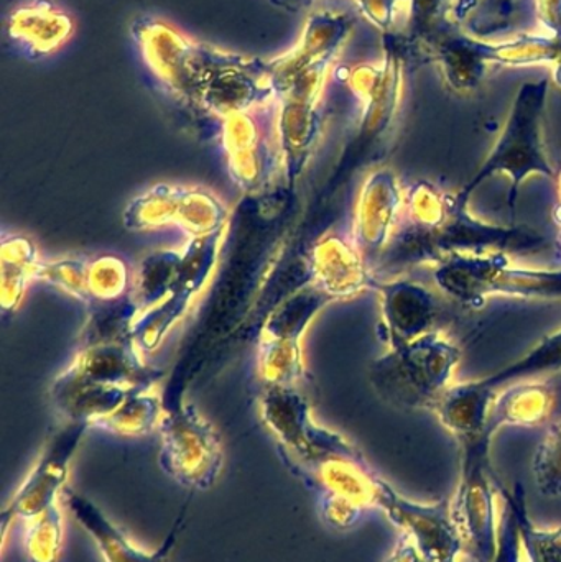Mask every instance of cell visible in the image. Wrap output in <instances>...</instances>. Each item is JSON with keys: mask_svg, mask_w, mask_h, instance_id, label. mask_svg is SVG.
<instances>
[{"mask_svg": "<svg viewBox=\"0 0 561 562\" xmlns=\"http://www.w3.org/2000/svg\"><path fill=\"white\" fill-rule=\"evenodd\" d=\"M404 226L385 249V267L440 263L457 254L539 252L547 239L527 226H496L478 220L458 194L428 183L412 188Z\"/></svg>", "mask_w": 561, "mask_h": 562, "instance_id": "1", "label": "cell"}, {"mask_svg": "<svg viewBox=\"0 0 561 562\" xmlns=\"http://www.w3.org/2000/svg\"><path fill=\"white\" fill-rule=\"evenodd\" d=\"M157 376L128 330L89 333L86 346L53 383V403L68 422L94 426L135 393L155 389Z\"/></svg>", "mask_w": 561, "mask_h": 562, "instance_id": "2", "label": "cell"}, {"mask_svg": "<svg viewBox=\"0 0 561 562\" xmlns=\"http://www.w3.org/2000/svg\"><path fill=\"white\" fill-rule=\"evenodd\" d=\"M549 86V79L520 86L514 98L509 117L493 150L487 155L480 170L457 193L463 203H470L474 191L494 175H506L510 178L507 204L510 213L514 214L517 196L527 178L532 175H542L550 180H556V171L547 157L542 132Z\"/></svg>", "mask_w": 561, "mask_h": 562, "instance_id": "3", "label": "cell"}, {"mask_svg": "<svg viewBox=\"0 0 561 562\" xmlns=\"http://www.w3.org/2000/svg\"><path fill=\"white\" fill-rule=\"evenodd\" d=\"M460 360V347L430 330L411 342L389 347V352L372 366L371 382L389 405L434 412L450 389Z\"/></svg>", "mask_w": 561, "mask_h": 562, "instance_id": "4", "label": "cell"}, {"mask_svg": "<svg viewBox=\"0 0 561 562\" xmlns=\"http://www.w3.org/2000/svg\"><path fill=\"white\" fill-rule=\"evenodd\" d=\"M352 33V20L336 10L306 15L292 48L269 59L276 102L319 105L326 82Z\"/></svg>", "mask_w": 561, "mask_h": 562, "instance_id": "5", "label": "cell"}, {"mask_svg": "<svg viewBox=\"0 0 561 562\" xmlns=\"http://www.w3.org/2000/svg\"><path fill=\"white\" fill-rule=\"evenodd\" d=\"M509 254H457L441 260L434 277L438 288L464 304L494 296L561 300V270L516 266Z\"/></svg>", "mask_w": 561, "mask_h": 562, "instance_id": "6", "label": "cell"}, {"mask_svg": "<svg viewBox=\"0 0 561 562\" xmlns=\"http://www.w3.org/2000/svg\"><path fill=\"white\" fill-rule=\"evenodd\" d=\"M560 55L557 36L520 35L509 42H490L457 26L435 45L430 58L437 59L447 85L467 94L478 89L493 65L553 66Z\"/></svg>", "mask_w": 561, "mask_h": 562, "instance_id": "7", "label": "cell"}, {"mask_svg": "<svg viewBox=\"0 0 561 562\" xmlns=\"http://www.w3.org/2000/svg\"><path fill=\"white\" fill-rule=\"evenodd\" d=\"M491 441L487 431L460 441V485L451 501L463 553L476 562L493 561L497 547V477L491 468Z\"/></svg>", "mask_w": 561, "mask_h": 562, "instance_id": "8", "label": "cell"}, {"mask_svg": "<svg viewBox=\"0 0 561 562\" xmlns=\"http://www.w3.org/2000/svg\"><path fill=\"white\" fill-rule=\"evenodd\" d=\"M290 472L318 497L319 514L335 530H349L366 510L378 507L382 479L372 472L356 448Z\"/></svg>", "mask_w": 561, "mask_h": 562, "instance_id": "9", "label": "cell"}, {"mask_svg": "<svg viewBox=\"0 0 561 562\" xmlns=\"http://www.w3.org/2000/svg\"><path fill=\"white\" fill-rule=\"evenodd\" d=\"M158 462L168 477L193 491L216 484L224 454L220 435L191 405L165 409L160 426Z\"/></svg>", "mask_w": 561, "mask_h": 562, "instance_id": "10", "label": "cell"}, {"mask_svg": "<svg viewBox=\"0 0 561 562\" xmlns=\"http://www.w3.org/2000/svg\"><path fill=\"white\" fill-rule=\"evenodd\" d=\"M333 301L329 294L310 283L273 311L259 342V372L267 386L295 389L305 372L302 337L313 317Z\"/></svg>", "mask_w": 561, "mask_h": 562, "instance_id": "11", "label": "cell"}, {"mask_svg": "<svg viewBox=\"0 0 561 562\" xmlns=\"http://www.w3.org/2000/svg\"><path fill=\"white\" fill-rule=\"evenodd\" d=\"M197 104L223 121L276 104L269 59L250 58L211 45Z\"/></svg>", "mask_w": 561, "mask_h": 562, "instance_id": "12", "label": "cell"}, {"mask_svg": "<svg viewBox=\"0 0 561 562\" xmlns=\"http://www.w3.org/2000/svg\"><path fill=\"white\" fill-rule=\"evenodd\" d=\"M132 33L145 65L155 78L175 94L197 104L211 45L198 42L171 23L152 16L138 19Z\"/></svg>", "mask_w": 561, "mask_h": 562, "instance_id": "13", "label": "cell"}, {"mask_svg": "<svg viewBox=\"0 0 561 562\" xmlns=\"http://www.w3.org/2000/svg\"><path fill=\"white\" fill-rule=\"evenodd\" d=\"M262 418L279 441L280 454L290 471L355 449L338 432L316 425L308 403L290 386H267Z\"/></svg>", "mask_w": 561, "mask_h": 562, "instance_id": "14", "label": "cell"}, {"mask_svg": "<svg viewBox=\"0 0 561 562\" xmlns=\"http://www.w3.org/2000/svg\"><path fill=\"white\" fill-rule=\"evenodd\" d=\"M224 204L203 188L157 184L131 203L124 214L131 231H155L177 226L191 239H203L224 229Z\"/></svg>", "mask_w": 561, "mask_h": 562, "instance_id": "15", "label": "cell"}, {"mask_svg": "<svg viewBox=\"0 0 561 562\" xmlns=\"http://www.w3.org/2000/svg\"><path fill=\"white\" fill-rule=\"evenodd\" d=\"M88 428L86 423L68 422L49 439L35 468L0 515L2 540H5L7 530L15 518L33 520L56 504L68 479L69 465Z\"/></svg>", "mask_w": 561, "mask_h": 562, "instance_id": "16", "label": "cell"}, {"mask_svg": "<svg viewBox=\"0 0 561 562\" xmlns=\"http://www.w3.org/2000/svg\"><path fill=\"white\" fill-rule=\"evenodd\" d=\"M221 237L223 231L203 239L191 240L183 272L173 290L160 304L135 317L131 334L141 350H154L167 336L168 329L187 313L194 296L203 290L216 266Z\"/></svg>", "mask_w": 561, "mask_h": 562, "instance_id": "17", "label": "cell"}, {"mask_svg": "<svg viewBox=\"0 0 561 562\" xmlns=\"http://www.w3.org/2000/svg\"><path fill=\"white\" fill-rule=\"evenodd\" d=\"M378 508L389 520L407 535L428 560L457 562L463 553V541L451 515V501L437 504H417L395 492L388 482H381Z\"/></svg>", "mask_w": 561, "mask_h": 562, "instance_id": "18", "label": "cell"}, {"mask_svg": "<svg viewBox=\"0 0 561 562\" xmlns=\"http://www.w3.org/2000/svg\"><path fill=\"white\" fill-rule=\"evenodd\" d=\"M223 145L231 173L246 191L266 187L277 167H282L273 137H266L254 114L224 119Z\"/></svg>", "mask_w": 561, "mask_h": 562, "instance_id": "19", "label": "cell"}, {"mask_svg": "<svg viewBox=\"0 0 561 562\" xmlns=\"http://www.w3.org/2000/svg\"><path fill=\"white\" fill-rule=\"evenodd\" d=\"M402 203V191L394 173L381 170L368 178L359 196L355 224V246L366 262L378 259L388 249Z\"/></svg>", "mask_w": 561, "mask_h": 562, "instance_id": "20", "label": "cell"}, {"mask_svg": "<svg viewBox=\"0 0 561 562\" xmlns=\"http://www.w3.org/2000/svg\"><path fill=\"white\" fill-rule=\"evenodd\" d=\"M381 296L382 323L389 347L411 342L430 333L435 319V301L430 291L412 281L375 283Z\"/></svg>", "mask_w": 561, "mask_h": 562, "instance_id": "21", "label": "cell"}, {"mask_svg": "<svg viewBox=\"0 0 561 562\" xmlns=\"http://www.w3.org/2000/svg\"><path fill=\"white\" fill-rule=\"evenodd\" d=\"M75 32V19L53 0L20 3L7 19L10 38L36 56L59 52Z\"/></svg>", "mask_w": 561, "mask_h": 562, "instance_id": "22", "label": "cell"}, {"mask_svg": "<svg viewBox=\"0 0 561 562\" xmlns=\"http://www.w3.org/2000/svg\"><path fill=\"white\" fill-rule=\"evenodd\" d=\"M312 273V283L335 301L356 296L366 288L374 286L375 281L355 243L336 236L319 240L313 249Z\"/></svg>", "mask_w": 561, "mask_h": 562, "instance_id": "23", "label": "cell"}, {"mask_svg": "<svg viewBox=\"0 0 561 562\" xmlns=\"http://www.w3.org/2000/svg\"><path fill=\"white\" fill-rule=\"evenodd\" d=\"M65 497L72 517L94 540L105 562H165L173 550L178 531L183 524V515H181L171 528L170 535L165 538L164 544L154 553H145L135 548L91 501L71 491L66 492Z\"/></svg>", "mask_w": 561, "mask_h": 562, "instance_id": "24", "label": "cell"}, {"mask_svg": "<svg viewBox=\"0 0 561 562\" xmlns=\"http://www.w3.org/2000/svg\"><path fill=\"white\" fill-rule=\"evenodd\" d=\"M273 105L276 115L272 137L279 151L280 164L287 173H296L308 160L322 134L319 105L287 101H279Z\"/></svg>", "mask_w": 561, "mask_h": 562, "instance_id": "25", "label": "cell"}, {"mask_svg": "<svg viewBox=\"0 0 561 562\" xmlns=\"http://www.w3.org/2000/svg\"><path fill=\"white\" fill-rule=\"evenodd\" d=\"M553 398L556 396L546 383H514L509 390L494 398L486 431L494 436L504 426L540 425L549 416Z\"/></svg>", "mask_w": 561, "mask_h": 562, "instance_id": "26", "label": "cell"}, {"mask_svg": "<svg viewBox=\"0 0 561 562\" xmlns=\"http://www.w3.org/2000/svg\"><path fill=\"white\" fill-rule=\"evenodd\" d=\"M408 5L404 43L408 56H430L431 49L445 35L457 29L455 0H404Z\"/></svg>", "mask_w": 561, "mask_h": 562, "instance_id": "27", "label": "cell"}, {"mask_svg": "<svg viewBox=\"0 0 561 562\" xmlns=\"http://www.w3.org/2000/svg\"><path fill=\"white\" fill-rule=\"evenodd\" d=\"M184 260L187 250H160L141 263L131 288V301L137 307L138 314L152 310L168 296L180 280Z\"/></svg>", "mask_w": 561, "mask_h": 562, "instance_id": "28", "label": "cell"}, {"mask_svg": "<svg viewBox=\"0 0 561 562\" xmlns=\"http://www.w3.org/2000/svg\"><path fill=\"white\" fill-rule=\"evenodd\" d=\"M559 370H561V329L543 337L523 359L471 382L481 392L497 395V390L503 389L504 385H514L532 376L559 372Z\"/></svg>", "mask_w": 561, "mask_h": 562, "instance_id": "29", "label": "cell"}, {"mask_svg": "<svg viewBox=\"0 0 561 562\" xmlns=\"http://www.w3.org/2000/svg\"><path fill=\"white\" fill-rule=\"evenodd\" d=\"M40 269L35 244L26 237H12L2 243V306L13 311L22 303L23 294Z\"/></svg>", "mask_w": 561, "mask_h": 562, "instance_id": "30", "label": "cell"}, {"mask_svg": "<svg viewBox=\"0 0 561 562\" xmlns=\"http://www.w3.org/2000/svg\"><path fill=\"white\" fill-rule=\"evenodd\" d=\"M165 408L155 389L135 393L105 418L96 423V428L121 436H144L160 426Z\"/></svg>", "mask_w": 561, "mask_h": 562, "instance_id": "31", "label": "cell"}, {"mask_svg": "<svg viewBox=\"0 0 561 562\" xmlns=\"http://www.w3.org/2000/svg\"><path fill=\"white\" fill-rule=\"evenodd\" d=\"M506 492L519 518L524 562H561V528L540 530L532 524L527 512L523 484H517L513 492L506 488Z\"/></svg>", "mask_w": 561, "mask_h": 562, "instance_id": "32", "label": "cell"}, {"mask_svg": "<svg viewBox=\"0 0 561 562\" xmlns=\"http://www.w3.org/2000/svg\"><path fill=\"white\" fill-rule=\"evenodd\" d=\"M25 551L29 562H58L63 548V514L58 504L29 520Z\"/></svg>", "mask_w": 561, "mask_h": 562, "instance_id": "33", "label": "cell"}, {"mask_svg": "<svg viewBox=\"0 0 561 562\" xmlns=\"http://www.w3.org/2000/svg\"><path fill=\"white\" fill-rule=\"evenodd\" d=\"M131 273L117 257L102 256L88 263L89 301L114 303L127 293L131 284Z\"/></svg>", "mask_w": 561, "mask_h": 562, "instance_id": "34", "label": "cell"}, {"mask_svg": "<svg viewBox=\"0 0 561 562\" xmlns=\"http://www.w3.org/2000/svg\"><path fill=\"white\" fill-rule=\"evenodd\" d=\"M517 0H468L467 32L478 38H487L506 32L513 25Z\"/></svg>", "mask_w": 561, "mask_h": 562, "instance_id": "35", "label": "cell"}, {"mask_svg": "<svg viewBox=\"0 0 561 562\" xmlns=\"http://www.w3.org/2000/svg\"><path fill=\"white\" fill-rule=\"evenodd\" d=\"M537 487L547 497L561 495V422L550 426L534 458Z\"/></svg>", "mask_w": 561, "mask_h": 562, "instance_id": "36", "label": "cell"}, {"mask_svg": "<svg viewBox=\"0 0 561 562\" xmlns=\"http://www.w3.org/2000/svg\"><path fill=\"white\" fill-rule=\"evenodd\" d=\"M501 510L497 524V547L491 562H524L523 533L513 502L507 497L506 485L497 479Z\"/></svg>", "mask_w": 561, "mask_h": 562, "instance_id": "37", "label": "cell"}, {"mask_svg": "<svg viewBox=\"0 0 561 562\" xmlns=\"http://www.w3.org/2000/svg\"><path fill=\"white\" fill-rule=\"evenodd\" d=\"M36 280L46 281L78 300L89 301L88 263L86 262L59 260L55 263H40Z\"/></svg>", "mask_w": 561, "mask_h": 562, "instance_id": "38", "label": "cell"}, {"mask_svg": "<svg viewBox=\"0 0 561 562\" xmlns=\"http://www.w3.org/2000/svg\"><path fill=\"white\" fill-rule=\"evenodd\" d=\"M362 15L381 32L392 33L399 5L404 0H355Z\"/></svg>", "mask_w": 561, "mask_h": 562, "instance_id": "39", "label": "cell"}, {"mask_svg": "<svg viewBox=\"0 0 561 562\" xmlns=\"http://www.w3.org/2000/svg\"><path fill=\"white\" fill-rule=\"evenodd\" d=\"M537 19L550 35L561 40V0H536Z\"/></svg>", "mask_w": 561, "mask_h": 562, "instance_id": "40", "label": "cell"}, {"mask_svg": "<svg viewBox=\"0 0 561 562\" xmlns=\"http://www.w3.org/2000/svg\"><path fill=\"white\" fill-rule=\"evenodd\" d=\"M385 562H435L425 558L424 554L418 551V548L415 547L414 541L404 535L402 540L399 541L395 550L392 551L391 557L385 560Z\"/></svg>", "mask_w": 561, "mask_h": 562, "instance_id": "41", "label": "cell"}, {"mask_svg": "<svg viewBox=\"0 0 561 562\" xmlns=\"http://www.w3.org/2000/svg\"><path fill=\"white\" fill-rule=\"evenodd\" d=\"M553 68V81H556V85L561 88V55L560 58L557 59L556 65L552 66Z\"/></svg>", "mask_w": 561, "mask_h": 562, "instance_id": "42", "label": "cell"}, {"mask_svg": "<svg viewBox=\"0 0 561 562\" xmlns=\"http://www.w3.org/2000/svg\"><path fill=\"white\" fill-rule=\"evenodd\" d=\"M559 213L556 214L557 224H559V227L561 229V173L559 177Z\"/></svg>", "mask_w": 561, "mask_h": 562, "instance_id": "43", "label": "cell"}]
</instances>
